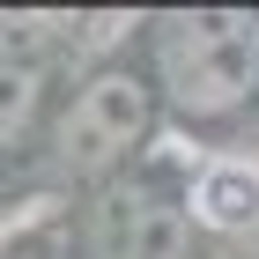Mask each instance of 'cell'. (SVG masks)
<instances>
[{
  "label": "cell",
  "instance_id": "1",
  "mask_svg": "<svg viewBox=\"0 0 259 259\" xmlns=\"http://www.w3.org/2000/svg\"><path fill=\"white\" fill-rule=\"evenodd\" d=\"M141 67L156 81L163 111H178L185 126H230L259 97V22L222 15V8L156 15Z\"/></svg>",
  "mask_w": 259,
  "mask_h": 259
},
{
  "label": "cell",
  "instance_id": "2",
  "mask_svg": "<svg viewBox=\"0 0 259 259\" xmlns=\"http://www.w3.org/2000/svg\"><path fill=\"white\" fill-rule=\"evenodd\" d=\"M156 119H163V97H156V81H148V67L104 60L45 119V156H52L60 178H74V185L97 193V185L141 170V148L156 141Z\"/></svg>",
  "mask_w": 259,
  "mask_h": 259
},
{
  "label": "cell",
  "instance_id": "3",
  "mask_svg": "<svg viewBox=\"0 0 259 259\" xmlns=\"http://www.w3.org/2000/svg\"><path fill=\"white\" fill-rule=\"evenodd\" d=\"M81 244L89 259H185L193 244V200L156 170H126L97 185L81 207Z\"/></svg>",
  "mask_w": 259,
  "mask_h": 259
},
{
  "label": "cell",
  "instance_id": "4",
  "mask_svg": "<svg viewBox=\"0 0 259 259\" xmlns=\"http://www.w3.org/2000/svg\"><path fill=\"white\" fill-rule=\"evenodd\" d=\"M193 222H215V230H237L259 215V170L252 163H207L193 178Z\"/></svg>",
  "mask_w": 259,
  "mask_h": 259
},
{
  "label": "cell",
  "instance_id": "5",
  "mask_svg": "<svg viewBox=\"0 0 259 259\" xmlns=\"http://www.w3.org/2000/svg\"><path fill=\"white\" fill-rule=\"evenodd\" d=\"M52 119V81H45L37 60H0V148L30 141Z\"/></svg>",
  "mask_w": 259,
  "mask_h": 259
}]
</instances>
